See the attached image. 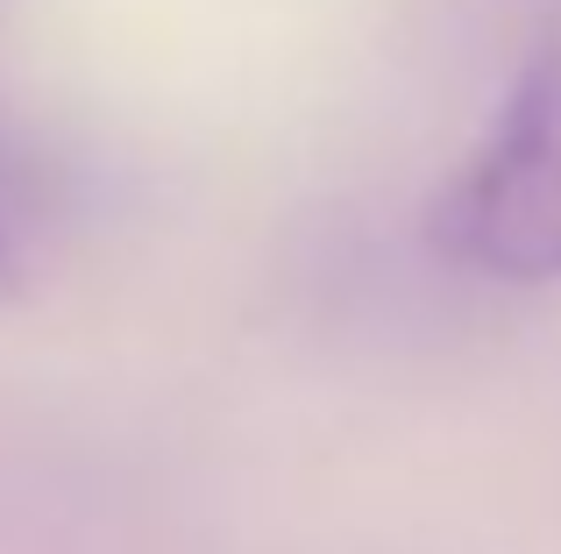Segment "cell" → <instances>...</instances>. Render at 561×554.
<instances>
[{"mask_svg":"<svg viewBox=\"0 0 561 554\" xmlns=\"http://www.w3.org/2000/svg\"><path fill=\"white\" fill-rule=\"evenodd\" d=\"M426 242L505 285L561 277V43L526 57L483 142L448 171L426 207Z\"/></svg>","mask_w":561,"mask_h":554,"instance_id":"obj_1","label":"cell"},{"mask_svg":"<svg viewBox=\"0 0 561 554\" xmlns=\"http://www.w3.org/2000/svg\"><path fill=\"white\" fill-rule=\"evenodd\" d=\"M0 264H8V242H0Z\"/></svg>","mask_w":561,"mask_h":554,"instance_id":"obj_2","label":"cell"}]
</instances>
